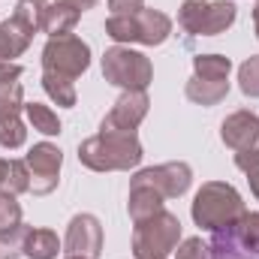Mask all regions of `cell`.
<instances>
[{
    "mask_svg": "<svg viewBox=\"0 0 259 259\" xmlns=\"http://www.w3.org/2000/svg\"><path fill=\"white\" fill-rule=\"evenodd\" d=\"M78 160L94 172L133 169L142 160V145L136 133H100L78 145Z\"/></svg>",
    "mask_w": 259,
    "mask_h": 259,
    "instance_id": "1",
    "label": "cell"
},
{
    "mask_svg": "<svg viewBox=\"0 0 259 259\" xmlns=\"http://www.w3.org/2000/svg\"><path fill=\"white\" fill-rule=\"evenodd\" d=\"M244 214V202L235 187L223 184V181H208L193 202V220L199 226L217 232V229H226L232 226L238 217Z\"/></svg>",
    "mask_w": 259,
    "mask_h": 259,
    "instance_id": "2",
    "label": "cell"
},
{
    "mask_svg": "<svg viewBox=\"0 0 259 259\" xmlns=\"http://www.w3.org/2000/svg\"><path fill=\"white\" fill-rule=\"evenodd\" d=\"M106 33L115 42H142V46H160L169 33H172V21L169 15L157 12V9H136L127 15H112L106 21Z\"/></svg>",
    "mask_w": 259,
    "mask_h": 259,
    "instance_id": "3",
    "label": "cell"
},
{
    "mask_svg": "<svg viewBox=\"0 0 259 259\" xmlns=\"http://www.w3.org/2000/svg\"><path fill=\"white\" fill-rule=\"evenodd\" d=\"M178 238H181L178 217L169 214L166 208H160L157 214L136 223L133 253H136V259H166V253H172L178 247Z\"/></svg>",
    "mask_w": 259,
    "mask_h": 259,
    "instance_id": "4",
    "label": "cell"
},
{
    "mask_svg": "<svg viewBox=\"0 0 259 259\" xmlns=\"http://www.w3.org/2000/svg\"><path fill=\"white\" fill-rule=\"evenodd\" d=\"M235 21V6L229 0H184L178 24L193 36H217Z\"/></svg>",
    "mask_w": 259,
    "mask_h": 259,
    "instance_id": "5",
    "label": "cell"
},
{
    "mask_svg": "<svg viewBox=\"0 0 259 259\" xmlns=\"http://www.w3.org/2000/svg\"><path fill=\"white\" fill-rule=\"evenodd\" d=\"M103 75L106 81L127 88V91H145L154 78V66L142 52H133L124 46H115L103 58Z\"/></svg>",
    "mask_w": 259,
    "mask_h": 259,
    "instance_id": "6",
    "label": "cell"
},
{
    "mask_svg": "<svg viewBox=\"0 0 259 259\" xmlns=\"http://www.w3.org/2000/svg\"><path fill=\"white\" fill-rule=\"evenodd\" d=\"M88 64H91V49H88L78 36H72V33H66V36H52L49 46L42 49V66H46L49 72H61L66 78L81 75V72L88 69Z\"/></svg>",
    "mask_w": 259,
    "mask_h": 259,
    "instance_id": "7",
    "label": "cell"
},
{
    "mask_svg": "<svg viewBox=\"0 0 259 259\" xmlns=\"http://www.w3.org/2000/svg\"><path fill=\"white\" fill-rule=\"evenodd\" d=\"M214 247L223 253H238L244 259H259V214H241L232 226L217 229Z\"/></svg>",
    "mask_w": 259,
    "mask_h": 259,
    "instance_id": "8",
    "label": "cell"
},
{
    "mask_svg": "<svg viewBox=\"0 0 259 259\" xmlns=\"http://www.w3.org/2000/svg\"><path fill=\"white\" fill-rule=\"evenodd\" d=\"M190 178H193V172H190L187 163H163V166H154V169L139 172L130 187H151V190H157L163 199H172V196L187 193Z\"/></svg>",
    "mask_w": 259,
    "mask_h": 259,
    "instance_id": "9",
    "label": "cell"
},
{
    "mask_svg": "<svg viewBox=\"0 0 259 259\" xmlns=\"http://www.w3.org/2000/svg\"><path fill=\"white\" fill-rule=\"evenodd\" d=\"M24 163H27V172H30V190L36 196H46L58 187V172H61L64 157L55 145H49V142L33 145Z\"/></svg>",
    "mask_w": 259,
    "mask_h": 259,
    "instance_id": "10",
    "label": "cell"
},
{
    "mask_svg": "<svg viewBox=\"0 0 259 259\" xmlns=\"http://www.w3.org/2000/svg\"><path fill=\"white\" fill-rule=\"evenodd\" d=\"M103 250V226L97 217L91 214H78L69 220V229H66L64 238V253L66 256H88L97 259Z\"/></svg>",
    "mask_w": 259,
    "mask_h": 259,
    "instance_id": "11",
    "label": "cell"
},
{
    "mask_svg": "<svg viewBox=\"0 0 259 259\" xmlns=\"http://www.w3.org/2000/svg\"><path fill=\"white\" fill-rule=\"evenodd\" d=\"M145 115H148V94L145 91H127L112 106V112L103 118L100 133H133L142 124Z\"/></svg>",
    "mask_w": 259,
    "mask_h": 259,
    "instance_id": "12",
    "label": "cell"
},
{
    "mask_svg": "<svg viewBox=\"0 0 259 259\" xmlns=\"http://www.w3.org/2000/svg\"><path fill=\"white\" fill-rule=\"evenodd\" d=\"M223 142L232 151H250L259 148V118L250 112H235L223 121Z\"/></svg>",
    "mask_w": 259,
    "mask_h": 259,
    "instance_id": "13",
    "label": "cell"
},
{
    "mask_svg": "<svg viewBox=\"0 0 259 259\" xmlns=\"http://www.w3.org/2000/svg\"><path fill=\"white\" fill-rule=\"evenodd\" d=\"M33 39V30L24 27L18 18H9L0 24V66L9 64V58H18Z\"/></svg>",
    "mask_w": 259,
    "mask_h": 259,
    "instance_id": "14",
    "label": "cell"
},
{
    "mask_svg": "<svg viewBox=\"0 0 259 259\" xmlns=\"http://www.w3.org/2000/svg\"><path fill=\"white\" fill-rule=\"evenodd\" d=\"M18 78H21L18 64L0 66V121L21 112V84H18Z\"/></svg>",
    "mask_w": 259,
    "mask_h": 259,
    "instance_id": "15",
    "label": "cell"
},
{
    "mask_svg": "<svg viewBox=\"0 0 259 259\" xmlns=\"http://www.w3.org/2000/svg\"><path fill=\"white\" fill-rule=\"evenodd\" d=\"M30 190V172L24 160H0V196H18Z\"/></svg>",
    "mask_w": 259,
    "mask_h": 259,
    "instance_id": "16",
    "label": "cell"
},
{
    "mask_svg": "<svg viewBox=\"0 0 259 259\" xmlns=\"http://www.w3.org/2000/svg\"><path fill=\"white\" fill-rule=\"evenodd\" d=\"M21 253L30 259H55L61 253V241L52 229H27Z\"/></svg>",
    "mask_w": 259,
    "mask_h": 259,
    "instance_id": "17",
    "label": "cell"
},
{
    "mask_svg": "<svg viewBox=\"0 0 259 259\" xmlns=\"http://www.w3.org/2000/svg\"><path fill=\"white\" fill-rule=\"evenodd\" d=\"M229 94V81H208V78H190L187 81V100L199 106H214Z\"/></svg>",
    "mask_w": 259,
    "mask_h": 259,
    "instance_id": "18",
    "label": "cell"
},
{
    "mask_svg": "<svg viewBox=\"0 0 259 259\" xmlns=\"http://www.w3.org/2000/svg\"><path fill=\"white\" fill-rule=\"evenodd\" d=\"M160 208H163V196L157 190H151V187H130V217H133V223L157 214Z\"/></svg>",
    "mask_w": 259,
    "mask_h": 259,
    "instance_id": "19",
    "label": "cell"
},
{
    "mask_svg": "<svg viewBox=\"0 0 259 259\" xmlns=\"http://www.w3.org/2000/svg\"><path fill=\"white\" fill-rule=\"evenodd\" d=\"M78 9H72V6H64V3H55V6H49L46 9V21H42V30L46 33H52V36H66L72 27H75V21H78Z\"/></svg>",
    "mask_w": 259,
    "mask_h": 259,
    "instance_id": "20",
    "label": "cell"
},
{
    "mask_svg": "<svg viewBox=\"0 0 259 259\" xmlns=\"http://www.w3.org/2000/svg\"><path fill=\"white\" fill-rule=\"evenodd\" d=\"M193 69H196V78H208V81H226L229 78V58L223 55H199L193 61Z\"/></svg>",
    "mask_w": 259,
    "mask_h": 259,
    "instance_id": "21",
    "label": "cell"
},
{
    "mask_svg": "<svg viewBox=\"0 0 259 259\" xmlns=\"http://www.w3.org/2000/svg\"><path fill=\"white\" fill-rule=\"evenodd\" d=\"M42 88L46 94L58 103V106H75V88H72V78H66L61 72H42Z\"/></svg>",
    "mask_w": 259,
    "mask_h": 259,
    "instance_id": "22",
    "label": "cell"
},
{
    "mask_svg": "<svg viewBox=\"0 0 259 259\" xmlns=\"http://www.w3.org/2000/svg\"><path fill=\"white\" fill-rule=\"evenodd\" d=\"M24 112H27V121L33 124V130H39V133H46V136H58V133H61V121H58V115H55L49 106L27 103Z\"/></svg>",
    "mask_w": 259,
    "mask_h": 259,
    "instance_id": "23",
    "label": "cell"
},
{
    "mask_svg": "<svg viewBox=\"0 0 259 259\" xmlns=\"http://www.w3.org/2000/svg\"><path fill=\"white\" fill-rule=\"evenodd\" d=\"M46 9H49L46 0H18L12 18H18L24 27H30V30L36 33V30L42 27V21H46Z\"/></svg>",
    "mask_w": 259,
    "mask_h": 259,
    "instance_id": "24",
    "label": "cell"
},
{
    "mask_svg": "<svg viewBox=\"0 0 259 259\" xmlns=\"http://www.w3.org/2000/svg\"><path fill=\"white\" fill-rule=\"evenodd\" d=\"M24 139H27V130H24V124H21L18 115L0 121V145H3V148H21Z\"/></svg>",
    "mask_w": 259,
    "mask_h": 259,
    "instance_id": "25",
    "label": "cell"
},
{
    "mask_svg": "<svg viewBox=\"0 0 259 259\" xmlns=\"http://www.w3.org/2000/svg\"><path fill=\"white\" fill-rule=\"evenodd\" d=\"M21 226V208L15 196H0V232H12Z\"/></svg>",
    "mask_w": 259,
    "mask_h": 259,
    "instance_id": "26",
    "label": "cell"
},
{
    "mask_svg": "<svg viewBox=\"0 0 259 259\" xmlns=\"http://www.w3.org/2000/svg\"><path fill=\"white\" fill-rule=\"evenodd\" d=\"M238 81H241V91H244L247 97H259V55L241 64Z\"/></svg>",
    "mask_w": 259,
    "mask_h": 259,
    "instance_id": "27",
    "label": "cell"
},
{
    "mask_svg": "<svg viewBox=\"0 0 259 259\" xmlns=\"http://www.w3.org/2000/svg\"><path fill=\"white\" fill-rule=\"evenodd\" d=\"M175 259H214V250H211L202 238H187V241L178 247Z\"/></svg>",
    "mask_w": 259,
    "mask_h": 259,
    "instance_id": "28",
    "label": "cell"
},
{
    "mask_svg": "<svg viewBox=\"0 0 259 259\" xmlns=\"http://www.w3.org/2000/svg\"><path fill=\"white\" fill-rule=\"evenodd\" d=\"M235 166H238L241 172H256L259 169V148L238 151V154H235Z\"/></svg>",
    "mask_w": 259,
    "mask_h": 259,
    "instance_id": "29",
    "label": "cell"
},
{
    "mask_svg": "<svg viewBox=\"0 0 259 259\" xmlns=\"http://www.w3.org/2000/svg\"><path fill=\"white\" fill-rule=\"evenodd\" d=\"M109 9L112 15H127V12L142 9V0H109Z\"/></svg>",
    "mask_w": 259,
    "mask_h": 259,
    "instance_id": "30",
    "label": "cell"
},
{
    "mask_svg": "<svg viewBox=\"0 0 259 259\" xmlns=\"http://www.w3.org/2000/svg\"><path fill=\"white\" fill-rule=\"evenodd\" d=\"M58 3H64V6H72V9H78V12H84V9H91L97 0H58Z\"/></svg>",
    "mask_w": 259,
    "mask_h": 259,
    "instance_id": "31",
    "label": "cell"
},
{
    "mask_svg": "<svg viewBox=\"0 0 259 259\" xmlns=\"http://www.w3.org/2000/svg\"><path fill=\"white\" fill-rule=\"evenodd\" d=\"M247 181H250V187H253V193H256V199H259V169L256 172H247Z\"/></svg>",
    "mask_w": 259,
    "mask_h": 259,
    "instance_id": "32",
    "label": "cell"
},
{
    "mask_svg": "<svg viewBox=\"0 0 259 259\" xmlns=\"http://www.w3.org/2000/svg\"><path fill=\"white\" fill-rule=\"evenodd\" d=\"M253 27H256V36H259V6L253 9Z\"/></svg>",
    "mask_w": 259,
    "mask_h": 259,
    "instance_id": "33",
    "label": "cell"
},
{
    "mask_svg": "<svg viewBox=\"0 0 259 259\" xmlns=\"http://www.w3.org/2000/svg\"><path fill=\"white\" fill-rule=\"evenodd\" d=\"M66 259H88V256H66Z\"/></svg>",
    "mask_w": 259,
    "mask_h": 259,
    "instance_id": "34",
    "label": "cell"
}]
</instances>
